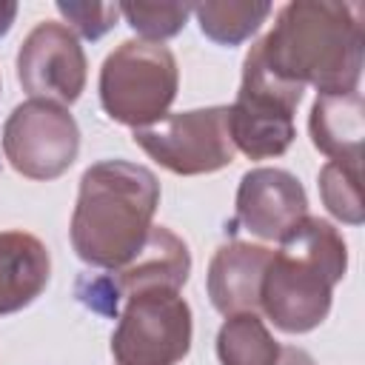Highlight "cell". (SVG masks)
I'll list each match as a JSON object with an SVG mask.
<instances>
[{
    "label": "cell",
    "mask_w": 365,
    "mask_h": 365,
    "mask_svg": "<svg viewBox=\"0 0 365 365\" xmlns=\"http://www.w3.org/2000/svg\"><path fill=\"white\" fill-rule=\"evenodd\" d=\"M282 83L314 86L317 94L359 91L365 60V9L359 3L294 0L277 11L274 29L251 46Z\"/></svg>",
    "instance_id": "cell-1"
},
{
    "label": "cell",
    "mask_w": 365,
    "mask_h": 365,
    "mask_svg": "<svg viewBox=\"0 0 365 365\" xmlns=\"http://www.w3.org/2000/svg\"><path fill=\"white\" fill-rule=\"evenodd\" d=\"M160 205V180L128 160H100L80 177L71 214V248L94 268H123L145 242Z\"/></svg>",
    "instance_id": "cell-2"
},
{
    "label": "cell",
    "mask_w": 365,
    "mask_h": 365,
    "mask_svg": "<svg viewBox=\"0 0 365 365\" xmlns=\"http://www.w3.org/2000/svg\"><path fill=\"white\" fill-rule=\"evenodd\" d=\"M348 271L342 234L319 217H305L277 251L262 274L259 311L285 334H308L325 322L334 285Z\"/></svg>",
    "instance_id": "cell-3"
},
{
    "label": "cell",
    "mask_w": 365,
    "mask_h": 365,
    "mask_svg": "<svg viewBox=\"0 0 365 365\" xmlns=\"http://www.w3.org/2000/svg\"><path fill=\"white\" fill-rule=\"evenodd\" d=\"M180 71L168 46L123 40L100 68V106L123 125L143 128L163 120L177 97Z\"/></svg>",
    "instance_id": "cell-4"
},
{
    "label": "cell",
    "mask_w": 365,
    "mask_h": 365,
    "mask_svg": "<svg viewBox=\"0 0 365 365\" xmlns=\"http://www.w3.org/2000/svg\"><path fill=\"white\" fill-rule=\"evenodd\" d=\"M302 88L277 80L254 48L242 60V80L234 106H228V131L237 151L251 160H271L291 148L297 128L294 111Z\"/></svg>",
    "instance_id": "cell-5"
},
{
    "label": "cell",
    "mask_w": 365,
    "mask_h": 365,
    "mask_svg": "<svg viewBox=\"0 0 365 365\" xmlns=\"http://www.w3.org/2000/svg\"><path fill=\"white\" fill-rule=\"evenodd\" d=\"M191 308L180 291H137L111 334V354L117 365H177L191 348Z\"/></svg>",
    "instance_id": "cell-6"
},
{
    "label": "cell",
    "mask_w": 365,
    "mask_h": 365,
    "mask_svg": "<svg viewBox=\"0 0 365 365\" xmlns=\"http://www.w3.org/2000/svg\"><path fill=\"white\" fill-rule=\"evenodd\" d=\"M131 137L154 163L182 177L214 174L231 165L237 154L228 131V106L165 114L151 125L134 128Z\"/></svg>",
    "instance_id": "cell-7"
},
{
    "label": "cell",
    "mask_w": 365,
    "mask_h": 365,
    "mask_svg": "<svg viewBox=\"0 0 365 365\" xmlns=\"http://www.w3.org/2000/svg\"><path fill=\"white\" fill-rule=\"evenodd\" d=\"M80 151V128L66 106L48 100L20 103L3 125V154L29 180H57Z\"/></svg>",
    "instance_id": "cell-8"
},
{
    "label": "cell",
    "mask_w": 365,
    "mask_h": 365,
    "mask_svg": "<svg viewBox=\"0 0 365 365\" xmlns=\"http://www.w3.org/2000/svg\"><path fill=\"white\" fill-rule=\"evenodd\" d=\"M86 51L66 23H37L17 48V83L31 100L71 106L86 88Z\"/></svg>",
    "instance_id": "cell-9"
},
{
    "label": "cell",
    "mask_w": 365,
    "mask_h": 365,
    "mask_svg": "<svg viewBox=\"0 0 365 365\" xmlns=\"http://www.w3.org/2000/svg\"><path fill=\"white\" fill-rule=\"evenodd\" d=\"M308 217V194L285 168H251L237 188V222L259 240L282 242Z\"/></svg>",
    "instance_id": "cell-10"
},
{
    "label": "cell",
    "mask_w": 365,
    "mask_h": 365,
    "mask_svg": "<svg viewBox=\"0 0 365 365\" xmlns=\"http://www.w3.org/2000/svg\"><path fill=\"white\" fill-rule=\"evenodd\" d=\"M268 259H271V248L265 245H254L242 240L220 245L208 262V277H205L211 305L222 317L257 314Z\"/></svg>",
    "instance_id": "cell-11"
},
{
    "label": "cell",
    "mask_w": 365,
    "mask_h": 365,
    "mask_svg": "<svg viewBox=\"0 0 365 365\" xmlns=\"http://www.w3.org/2000/svg\"><path fill=\"white\" fill-rule=\"evenodd\" d=\"M188 274H191L188 245L171 228L151 225L140 251L111 277L120 297H131L137 291H151V288L180 291L188 282Z\"/></svg>",
    "instance_id": "cell-12"
},
{
    "label": "cell",
    "mask_w": 365,
    "mask_h": 365,
    "mask_svg": "<svg viewBox=\"0 0 365 365\" xmlns=\"http://www.w3.org/2000/svg\"><path fill=\"white\" fill-rule=\"evenodd\" d=\"M48 248L29 231H0V317L23 311L48 285Z\"/></svg>",
    "instance_id": "cell-13"
},
{
    "label": "cell",
    "mask_w": 365,
    "mask_h": 365,
    "mask_svg": "<svg viewBox=\"0 0 365 365\" xmlns=\"http://www.w3.org/2000/svg\"><path fill=\"white\" fill-rule=\"evenodd\" d=\"M365 106L359 91L348 94H317L308 114V134L317 151L334 163L362 165L365 137Z\"/></svg>",
    "instance_id": "cell-14"
},
{
    "label": "cell",
    "mask_w": 365,
    "mask_h": 365,
    "mask_svg": "<svg viewBox=\"0 0 365 365\" xmlns=\"http://www.w3.org/2000/svg\"><path fill=\"white\" fill-rule=\"evenodd\" d=\"M282 345L271 336L259 314H234L217 331L220 365H277Z\"/></svg>",
    "instance_id": "cell-15"
},
{
    "label": "cell",
    "mask_w": 365,
    "mask_h": 365,
    "mask_svg": "<svg viewBox=\"0 0 365 365\" xmlns=\"http://www.w3.org/2000/svg\"><path fill=\"white\" fill-rule=\"evenodd\" d=\"M191 14L200 23V31L220 46H240L259 31L271 14V3L257 0H228V3H197Z\"/></svg>",
    "instance_id": "cell-16"
},
{
    "label": "cell",
    "mask_w": 365,
    "mask_h": 365,
    "mask_svg": "<svg viewBox=\"0 0 365 365\" xmlns=\"http://www.w3.org/2000/svg\"><path fill=\"white\" fill-rule=\"evenodd\" d=\"M319 197L331 217L348 225H362V188H359V165L328 160L319 171Z\"/></svg>",
    "instance_id": "cell-17"
},
{
    "label": "cell",
    "mask_w": 365,
    "mask_h": 365,
    "mask_svg": "<svg viewBox=\"0 0 365 365\" xmlns=\"http://www.w3.org/2000/svg\"><path fill=\"white\" fill-rule=\"evenodd\" d=\"M120 14L140 34V40L160 43L182 31L191 6L188 3H120Z\"/></svg>",
    "instance_id": "cell-18"
},
{
    "label": "cell",
    "mask_w": 365,
    "mask_h": 365,
    "mask_svg": "<svg viewBox=\"0 0 365 365\" xmlns=\"http://www.w3.org/2000/svg\"><path fill=\"white\" fill-rule=\"evenodd\" d=\"M57 11L66 17L68 29L86 40H100L120 20V6L114 3H74L57 0Z\"/></svg>",
    "instance_id": "cell-19"
},
{
    "label": "cell",
    "mask_w": 365,
    "mask_h": 365,
    "mask_svg": "<svg viewBox=\"0 0 365 365\" xmlns=\"http://www.w3.org/2000/svg\"><path fill=\"white\" fill-rule=\"evenodd\" d=\"M77 297L83 305H88L97 314L106 317H117V302H120V291L114 285V277H80L77 279Z\"/></svg>",
    "instance_id": "cell-20"
},
{
    "label": "cell",
    "mask_w": 365,
    "mask_h": 365,
    "mask_svg": "<svg viewBox=\"0 0 365 365\" xmlns=\"http://www.w3.org/2000/svg\"><path fill=\"white\" fill-rule=\"evenodd\" d=\"M277 365H317V362L308 351H302L297 345H282V356H279Z\"/></svg>",
    "instance_id": "cell-21"
},
{
    "label": "cell",
    "mask_w": 365,
    "mask_h": 365,
    "mask_svg": "<svg viewBox=\"0 0 365 365\" xmlns=\"http://www.w3.org/2000/svg\"><path fill=\"white\" fill-rule=\"evenodd\" d=\"M14 17H17V3L0 0V37L9 34V29L14 26Z\"/></svg>",
    "instance_id": "cell-22"
}]
</instances>
